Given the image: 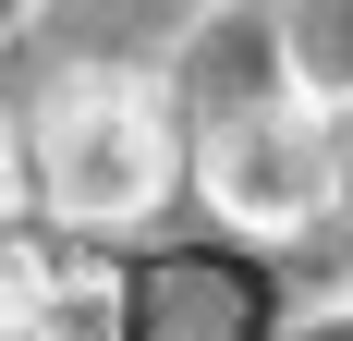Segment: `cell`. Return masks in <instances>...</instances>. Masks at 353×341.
I'll return each instance as SVG.
<instances>
[{"label": "cell", "instance_id": "1", "mask_svg": "<svg viewBox=\"0 0 353 341\" xmlns=\"http://www.w3.org/2000/svg\"><path fill=\"white\" fill-rule=\"evenodd\" d=\"M37 195L61 207L73 232H134L146 207L171 195V170H183V146H171V110L146 98V86H122V73H73L61 98L37 110Z\"/></svg>", "mask_w": 353, "mask_h": 341}, {"label": "cell", "instance_id": "2", "mask_svg": "<svg viewBox=\"0 0 353 341\" xmlns=\"http://www.w3.org/2000/svg\"><path fill=\"white\" fill-rule=\"evenodd\" d=\"M208 195L244 220V232H305L329 207V146H317V110H292V98H268V110H232L208 135Z\"/></svg>", "mask_w": 353, "mask_h": 341}, {"label": "cell", "instance_id": "3", "mask_svg": "<svg viewBox=\"0 0 353 341\" xmlns=\"http://www.w3.org/2000/svg\"><path fill=\"white\" fill-rule=\"evenodd\" d=\"M292 73L305 98H353V0H292Z\"/></svg>", "mask_w": 353, "mask_h": 341}, {"label": "cell", "instance_id": "4", "mask_svg": "<svg viewBox=\"0 0 353 341\" xmlns=\"http://www.w3.org/2000/svg\"><path fill=\"white\" fill-rule=\"evenodd\" d=\"M25 341H122V293H110V280H73V269H61V293L37 305V329H25Z\"/></svg>", "mask_w": 353, "mask_h": 341}, {"label": "cell", "instance_id": "5", "mask_svg": "<svg viewBox=\"0 0 353 341\" xmlns=\"http://www.w3.org/2000/svg\"><path fill=\"white\" fill-rule=\"evenodd\" d=\"M49 293H61V256L0 232V329H37V305H49Z\"/></svg>", "mask_w": 353, "mask_h": 341}, {"label": "cell", "instance_id": "6", "mask_svg": "<svg viewBox=\"0 0 353 341\" xmlns=\"http://www.w3.org/2000/svg\"><path fill=\"white\" fill-rule=\"evenodd\" d=\"M25 195H37V170H25V135H12V122H0V232H12V220H25Z\"/></svg>", "mask_w": 353, "mask_h": 341}, {"label": "cell", "instance_id": "7", "mask_svg": "<svg viewBox=\"0 0 353 341\" xmlns=\"http://www.w3.org/2000/svg\"><path fill=\"white\" fill-rule=\"evenodd\" d=\"M317 146H329V195H353V98H329V122H317Z\"/></svg>", "mask_w": 353, "mask_h": 341}]
</instances>
